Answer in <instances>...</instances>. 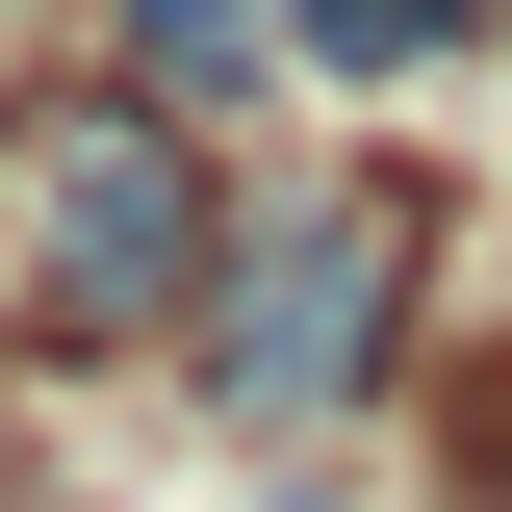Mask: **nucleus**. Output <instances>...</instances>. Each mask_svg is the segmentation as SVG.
I'll use <instances>...</instances> for the list:
<instances>
[{"mask_svg":"<svg viewBox=\"0 0 512 512\" xmlns=\"http://www.w3.org/2000/svg\"><path fill=\"white\" fill-rule=\"evenodd\" d=\"M0 256H26L52 333H205V282H231V180H205L180 103L77 77V103L0 128Z\"/></svg>","mask_w":512,"mask_h":512,"instance_id":"obj_1","label":"nucleus"},{"mask_svg":"<svg viewBox=\"0 0 512 512\" xmlns=\"http://www.w3.org/2000/svg\"><path fill=\"white\" fill-rule=\"evenodd\" d=\"M256 77H282V0H128V103H256Z\"/></svg>","mask_w":512,"mask_h":512,"instance_id":"obj_3","label":"nucleus"},{"mask_svg":"<svg viewBox=\"0 0 512 512\" xmlns=\"http://www.w3.org/2000/svg\"><path fill=\"white\" fill-rule=\"evenodd\" d=\"M282 512H333V487H282Z\"/></svg>","mask_w":512,"mask_h":512,"instance_id":"obj_5","label":"nucleus"},{"mask_svg":"<svg viewBox=\"0 0 512 512\" xmlns=\"http://www.w3.org/2000/svg\"><path fill=\"white\" fill-rule=\"evenodd\" d=\"M180 359L231 384L256 436H333V410L410 359V205H282V231H231V282H205Z\"/></svg>","mask_w":512,"mask_h":512,"instance_id":"obj_2","label":"nucleus"},{"mask_svg":"<svg viewBox=\"0 0 512 512\" xmlns=\"http://www.w3.org/2000/svg\"><path fill=\"white\" fill-rule=\"evenodd\" d=\"M282 52H308V77H436L461 0H282Z\"/></svg>","mask_w":512,"mask_h":512,"instance_id":"obj_4","label":"nucleus"}]
</instances>
